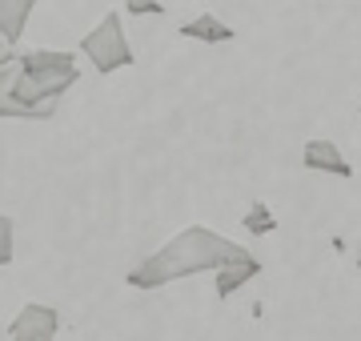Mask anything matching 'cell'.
<instances>
[{
	"instance_id": "cell-1",
	"label": "cell",
	"mask_w": 361,
	"mask_h": 341,
	"mask_svg": "<svg viewBox=\"0 0 361 341\" xmlns=\"http://www.w3.org/2000/svg\"><path fill=\"white\" fill-rule=\"evenodd\" d=\"M241 253H249V249L237 245L233 237L217 233L209 225H189L177 237H169L157 253H149L141 265H133L125 281L133 289H141V293H153V289H165L169 281H180V277L217 273L221 265L241 257Z\"/></svg>"
},
{
	"instance_id": "cell-2",
	"label": "cell",
	"mask_w": 361,
	"mask_h": 341,
	"mask_svg": "<svg viewBox=\"0 0 361 341\" xmlns=\"http://www.w3.org/2000/svg\"><path fill=\"white\" fill-rule=\"evenodd\" d=\"M80 53L89 56V65L109 77V73H121V68H133L137 65V53H133L129 37H125V25L116 13H104V20L97 28H89L80 37Z\"/></svg>"
},
{
	"instance_id": "cell-3",
	"label": "cell",
	"mask_w": 361,
	"mask_h": 341,
	"mask_svg": "<svg viewBox=\"0 0 361 341\" xmlns=\"http://www.w3.org/2000/svg\"><path fill=\"white\" fill-rule=\"evenodd\" d=\"M56 333H61V314L44 302H28L8 321V337L13 341H52Z\"/></svg>"
},
{
	"instance_id": "cell-4",
	"label": "cell",
	"mask_w": 361,
	"mask_h": 341,
	"mask_svg": "<svg viewBox=\"0 0 361 341\" xmlns=\"http://www.w3.org/2000/svg\"><path fill=\"white\" fill-rule=\"evenodd\" d=\"M301 165H305L310 173L341 177V181H349V177H353V165L345 161V153H341L334 141H325V137H313V141H305V149H301Z\"/></svg>"
},
{
	"instance_id": "cell-5",
	"label": "cell",
	"mask_w": 361,
	"mask_h": 341,
	"mask_svg": "<svg viewBox=\"0 0 361 341\" xmlns=\"http://www.w3.org/2000/svg\"><path fill=\"white\" fill-rule=\"evenodd\" d=\"M261 269H265V265H261L253 253H241V257L225 261L217 269V285H213V289H217V302H229L237 289H245L253 277H261Z\"/></svg>"
},
{
	"instance_id": "cell-6",
	"label": "cell",
	"mask_w": 361,
	"mask_h": 341,
	"mask_svg": "<svg viewBox=\"0 0 361 341\" xmlns=\"http://www.w3.org/2000/svg\"><path fill=\"white\" fill-rule=\"evenodd\" d=\"M180 37L201 40V44H229V40H237V28H233L229 20L213 16V13H201V16H193V20L180 25Z\"/></svg>"
},
{
	"instance_id": "cell-7",
	"label": "cell",
	"mask_w": 361,
	"mask_h": 341,
	"mask_svg": "<svg viewBox=\"0 0 361 341\" xmlns=\"http://www.w3.org/2000/svg\"><path fill=\"white\" fill-rule=\"evenodd\" d=\"M32 8H37V0H0V37L8 40L13 49L20 44V37H25Z\"/></svg>"
},
{
	"instance_id": "cell-8",
	"label": "cell",
	"mask_w": 361,
	"mask_h": 341,
	"mask_svg": "<svg viewBox=\"0 0 361 341\" xmlns=\"http://www.w3.org/2000/svg\"><path fill=\"white\" fill-rule=\"evenodd\" d=\"M241 225H245L249 237H269L273 229H277V217H273V209L265 205V201H253V205H249V213L241 217Z\"/></svg>"
},
{
	"instance_id": "cell-9",
	"label": "cell",
	"mask_w": 361,
	"mask_h": 341,
	"mask_svg": "<svg viewBox=\"0 0 361 341\" xmlns=\"http://www.w3.org/2000/svg\"><path fill=\"white\" fill-rule=\"evenodd\" d=\"M16 225H13V217H4L0 213V265H13V257H16Z\"/></svg>"
},
{
	"instance_id": "cell-10",
	"label": "cell",
	"mask_w": 361,
	"mask_h": 341,
	"mask_svg": "<svg viewBox=\"0 0 361 341\" xmlns=\"http://www.w3.org/2000/svg\"><path fill=\"white\" fill-rule=\"evenodd\" d=\"M125 13L129 16H165L161 0H125Z\"/></svg>"
},
{
	"instance_id": "cell-11",
	"label": "cell",
	"mask_w": 361,
	"mask_h": 341,
	"mask_svg": "<svg viewBox=\"0 0 361 341\" xmlns=\"http://www.w3.org/2000/svg\"><path fill=\"white\" fill-rule=\"evenodd\" d=\"M0 65H16V53H13V44L0 37Z\"/></svg>"
},
{
	"instance_id": "cell-12",
	"label": "cell",
	"mask_w": 361,
	"mask_h": 341,
	"mask_svg": "<svg viewBox=\"0 0 361 341\" xmlns=\"http://www.w3.org/2000/svg\"><path fill=\"white\" fill-rule=\"evenodd\" d=\"M353 257H357V269H361V241H357V249H353Z\"/></svg>"
}]
</instances>
